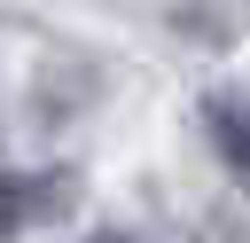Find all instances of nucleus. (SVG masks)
Returning <instances> with one entry per match:
<instances>
[{
	"instance_id": "f257e3e1",
	"label": "nucleus",
	"mask_w": 250,
	"mask_h": 243,
	"mask_svg": "<svg viewBox=\"0 0 250 243\" xmlns=\"http://www.w3.org/2000/svg\"><path fill=\"white\" fill-rule=\"evenodd\" d=\"M70 204H78V172L70 165H8L0 172V243H16L31 227H55Z\"/></svg>"
},
{
	"instance_id": "f03ea898",
	"label": "nucleus",
	"mask_w": 250,
	"mask_h": 243,
	"mask_svg": "<svg viewBox=\"0 0 250 243\" xmlns=\"http://www.w3.org/2000/svg\"><path fill=\"white\" fill-rule=\"evenodd\" d=\"M195 118H203V141H211V157L227 165V180L250 196V86H242V78L203 86V94H195Z\"/></svg>"
},
{
	"instance_id": "7ed1b4c3",
	"label": "nucleus",
	"mask_w": 250,
	"mask_h": 243,
	"mask_svg": "<svg viewBox=\"0 0 250 243\" xmlns=\"http://www.w3.org/2000/svg\"><path fill=\"white\" fill-rule=\"evenodd\" d=\"M86 243H133V235H125V227H94Z\"/></svg>"
}]
</instances>
